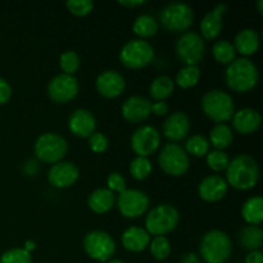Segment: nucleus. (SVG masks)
<instances>
[{"label": "nucleus", "mask_w": 263, "mask_h": 263, "mask_svg": "<svg viewBox=\"0 0 263 263\" xmlns=\"http://www.w3.org/2000/svg\"><path fill=\"white\" fill-rule=\"evenodd\" d=\"M229 184L238 190H248L256 186L259 179L257 161L249 154H239L230 161L226 168Z\"/></svg>", "instance_id": "f257e3e1"}, {"label": "nucleus", "mask_w": 263, "mask_h": 263, "mask_svg": "<svg viewBox=\"0 0 263 263\" xmlns=\"http://www.w3.org/2000/svg\"><path fill=\"white\" fill-rule=\"evenodd\" d=\"M226 82L236 92H247L258 82V69L248 58L234 59L226 69Z\"/></svg>", "instance_id": "f03ea898"}, {"label": "nucleus", "mask_w": 263, "mask_h": 263, "mask_svg": "<svg viewBox=\"0 0 263 263\" xmlns=\"http://www.w3.org/2000/svg\"><path fill=\"white\" fill-rule=\"evenodd\" d=\"M199 252L205 263H225L231 256L230 236L221 230H211L202 238Z\"/></svg>", "instance_id": "7ed1b4c3"}, {"label": "nucleus", "mask_w": 263, "mask_h": 263, "mask_svg": "<svg viewBox=\"0 0 263 263\" xmlns=\"http://www.w3.org/2000/svg\"><path fill=\"white\" fill-rule=\"evenodd\" d=\"M202 109L208 118L217 123H223L233 118L235 105L230 94L216 89L203 95Z\"/></svg>", "instance_id": "20e7f679"}, {"label": "nucleus", "mask_w": 263, "mask_h": 263, "mask_svg": "<svg viewBox=\"0 0 263 263\" xmlns=\"http://www.w3.org/2000/svg\"><path fill=\"white\" fill-rule=\"evenodd\" d=\"M180 220L179 211L171 204H159L152 208L145 218V230L149 235L163 236L177 226Z\"/></svg>", "instance_id": "39448f33"}, {"label": "nucleus", "mask_w": 263, "mask_h": 263, "mask_svg": "<svg viewBox=\"0 0 263 263\" xmlns=\"http://www.w3.org/2000/svg\"><path fill=\"white\" fill-rule=\"evenodd\" d=\"M36 157L45 163H58L68 151V144L63 136L55 133L40 135L33 146Z\"/></svg>", "instance_id": "423d86ee"}, {"label": "nucleus", "mask_w": 263, "mask_h": 263, "mask_svg": "<svg viewBox=\"0 0 263 263\" xmlns=\"http://www.w3.org/2000/svg\"><path fill=\"white\" fill-rule=\"evenodd\" d=\"M159 167L171 176H182L189 170V156L180 144L168 143L158 156Z\"/></svg>", "instance_id": "0eeeda50"}, {"label": "nucleus", "mask_w": 263, "mask_h": 263, "mask_svg": "<svg viewBox=\"0 0 263 263\" xmlns=\"http://www.w3.org/2000/svg\"><path fill=\"white\" fill-rule=\"evenodd\" d=\"M194 13L186 3L174 2L167 4L161 12V23L166 30L172 32L185 31L192 26Z\"/></svg>", "instance_id": "6e6552de"}, {"label": "nucleus", "mask_w": 263, "mask_h": 263, "mask_svg": "<svg viewBox=\"0 0 263 263\" xmlns=\"http://www.w3.org/2000/svg\"><path fill=\"white\" fill-rule=\"evenodd\" d=\"M154 58V49L148 41L135 39L130 40L122 46L120 51V59L127 68L138 69L148 66Z\"/></svg>", "instance_id": "1a4fd4ad"}, {"label": "nucleus", "mask_w": 263, "mask_h": 263, "mask_svg": "<svg viewBox=\"0 0 263 263\" xmlns=\"http://www.w3.org/2000/svg\"><path fill=\"white\" fill-rule=\"evenodd\" d=\"M84 249L90 258L99 262H107L115 254L116 243L108 233L95 230L85 235Z\"/></svg>", "instance_id": "9d476101"}, {"label": "nucleus", "mask_w": 263, "mask_h": 263, "mask_svg": "<svg viewBox=\"0 0 263 263\" xmlns=\"http://www.w3.org/2000/svg\"><path fill=\"white\" fill-rule=\"evenodd\" d=\"M205 45L202 36L193 31L182 33L176 43V54L186 66H197L203 59Z\"/></svg>", "instance_id": "9b49d317"}, {"label": "nucleus", "mask_w": 263, "mask_h": 263, "mask_svg": "<svg viewBox=\"0 0 263 263\" xmlns=\"http://www.w3.org/2000/svg\"><path fill=\"white\" fill-rule=\"evenodd\" d=\"M117 207L121 215L127 218L140 217L148 211L149 197L138 189H126L117 198Z\"/></svg>", "instance_id": "f8f14e48"}, {"label": "nucleus", "mask_w": 263, "mask_h": 263, "mask_svg": "<svg viewBox=\"0 0 263 263\" xmlns=\"http://www.w3.org/2000/svg\"><path fill=\"white\" fill-rule=\"evenodd\" d=\"M161 144L159 131L153 126H140L131 136V148L138 157H148L153 154Z\"/></svg>", "instance_id": "ddd939ff"}, {"label": "nucleus", "mask_w": 263, "mask_h": 263, "mask_svg": "<svg viewBox=\"0 0 263 263\" xmlns=\"http://www.w3.org/2000/svg\"><path fill=\"white\" fill-rule=\"evenodd\" d=\"M48 94L57 103H67L74 99L79 94V82L72 74L61 73L50 80L48 85Z\"/></svg>", "instance_id": "4468645a"}, {"label": "nucleus", "mask_w": 263, "mask_h": 263, "mask_svg": "<svg viewBox=\"0 0 263 263\" xmlns=\"http://www.w3.org/2000/svg\"><path fill=\"white\" fill-rule=\"evenodd\" d=\"M80 170L72 162H58L50 167L48 180L55 187H68L79 180Z\"/></svg>", "instance_id": "2eb2a0df"}, {"label": "nucleus", "mask_w": 263, "mask_h": 263, "mask_svg": "<svg viewBox=\"0 0 263 263\" xmlns=\"http://www.w3.org/2000/svg\"><path fill=\"white\" fill-rule=\"evenodd\" d=\"M95 86L100 95L105 98H116L121 95L125 90L126 82L122 74L113 69L102 72L97 77Z\"/></svg>", "instance_id": "dca6fc26"}, {"label": "nucleus", "mask_w": 263, "mask_h": 263, "mask_svg": "<svg viewBox=\"0 0 263 263\" xmlns=\"http://www.w3.org/2000/svg\"><path fill=\"white\" fill-rule=\"evenodd\" d=\"M190 131V120L186 113L174 112L163 122V134L167 139L176 143L186 138Z\"/></svg>", "instance_id": "f3484780"}, {"label": "nucleus", "mask_w": 263, "mask_h": 263, "mask_svg": "<svg viewBox=\"0 0 263 263\" xmlns=\"http://www.w3.org/2000/svg\"><path fill=\"white\" fill-rule=\"evenodd\" d=\"M68 127L72 134L80 138H89L95 133L97 121L91 112L84 108L73 110L68 118Z\"/></svg>", "instance_id": "a211bd4d"}, {"label": "nucleus", "mask_w": 263, "mask_h": 263, "mask_svg": "<svg viewBox=\"0 0 263 263\" xmlns=\"http://www.w3.org/2000/svg\"><path fill=\"white\" fill-rule=\"evenodd\" d=\"M228 193V182L217 175H210L200 181L198 194L205 202H218Z\"/></svg>", "instance_id": "6ab92c4d"}, {"label": "nucleus", "mask_w": 263, "mask_h": 263, "mask_svg": "<svg viewBox=\"0 0 263 263\" xmlns=\"http://www.w3.org/2000/svg\"><path fill=\"white\" fill-rule=\"evenodd\" d=\"M151 115V102L140 95H134L122 104V116L128 122L139 123Z\"/></svg>", "instance_id": "aec40b11"}, {"label": "nucleus", "mask_w": 263, "mask_h": 263, "mask_svg": "<svg viewBox=\"0 0 263 263\" xmlns=\"http://www.w3.org/2000/svg\"><path fill=\"white\" fill-rule=\"evenodd\" d=\"M226 10H228V5L217 4L203 17L200 22V31H202L203 37L215 39L220 35L222 30V15L225 14Z\"/></svg>", "instance_id": "412c9836"}, {"label": "nucleus", "mask_w": 263, "mask_h": 263, "mask_svg": "<svg viewBox=\"0 0 263 263\" xmlns=\"http://www.w3.org/2000/svg\"><path fill=\"white\" fill-rule=\"evenodd\" d=\"M261 115L252 108H243L233 116L234 128L243 135L254 133L261 126Z\"/></svg>", "instance_id": "4be33fe9"}, {"label": "nucleus", "mask_w": 263, "mask_h": 263, "mask_svg": "<svg viewBox=\"0 0 263 263\" xmlns=\"http://www.w3.org/2000/svg\"><path fill=\"white\" fill-rule=\"evenodd\" d=\"M149 243H151V235L145 229L134 226L122 234V246L125 247V249L134 253L143 252L149 246Z\"/></svg>", "instance_id": "5701e85b"}, {"label": "nucleus", "mask_w": 263, "mask_h": 263, "mask_svg": "<svg viewBox=\"0 0 263 263\" xmlns=\"http://www.w3.org/2000/svg\"><path fill=\"white\" fill-rule=\"evenodd\" d=\"M234 48L243 55H252L259 48V35L253 28L240 30L235 36Z\"/></svg>", "instance_id": "b1692460"}, {"label": "nucleus", "mask_w": 263, "mask_h": 263, "mask_svg": "<svg viewBox=\"0 0 263 263\" xmlns=\"http://www.w3.org/2000/svg\"><path fill=\"white\" fill-rule=\"evenodd\" d=\"M115 202V193L110 192L109 189H97L89 195L87 205H89V208L92 212L102 215V213H105L109 210H112Z\"/></svg>", "instance_id": "393cba45"}, {"label": "nucleus", "mask_w": 263, "mask_h": 263, "mask_svg": "<svg viewBox=\"0 0 263 263\" xmlns=\"http://www.w3.org/2000/svg\"><path fill=\"white\" fill-rule=\"evenodd\" d=\"M241 216L249 225H259L263 221V199L262 197H252L241 208Z\"/></svg>", "instance_id": "a878e982"}, {"label": "nucleus", "mask_w": 263, "mask_h": 263, "mask_svg": "<svg viewBox=\"0 0 263 263\" xmlns=\"http://www.w3.org/2000/svg\"><path fill=\"white\" fill-rule=\"evenodd\" d=\"M241 246L249 251H258L263 243V231L258 225H249L239 234Z\"/></svg>", "instance_id": "bb28decb"}, {"label": "nucleus", "mask_w": 263, "mask_h": 263, "mask_svg": "<svg viewBox=\"0 0 263 263\" xmlns=\"http://www.w3.org/2000/svg\"><path fill=\"white\" fill-rule=\"evenodd\" d=\"M174 89L175 82L172 81L171 77L162 74V76L156 77L153 80L151 87H149V92H151V97L153 99H156L157 102H162L174 92Z\"/></svg>", "instance_id": "cd10ccee"}, {"label": "nucleus", "mask_w": 263, "mask_h": 263, "mask_svg": "<svg viewBox=\"0 0 263 263\" xmlns=\"http://www.w3.org/2000/svg\"><path fill=\"white\" fill-rule=\"evenodd\" d=\"M233 140V131L225 123H217L210 133V144H212L217 151L228 148Z\"/></svg>", "instance_id": "c85d7f7f"}, {"label": "nucleus", "mask_w": 263, "mask_h": 263, "mask_svg": "<svg viewBox=\"0 0 263 263\" xmlns=\"http://www.w3.org/2000/svg\"><path fill=\"white\" fill-rule=\"evenodd\" d=\"M134 32L140 37H151L158 31V22L151 14H141L133 25Z\"/></svg>", "instance_id": "c756f323"}, {"label": "nucleus", "mask_w": 263, "mask_h": 263, "mask_svg": "<svg viewBox=\"0 0 263 263\" xmlns=\"http://www.w3.org/2000/svg\"><path fill=\"white\" fill-rule=\"evenodd\" d=\"M200 79V69L198 66H185L177 72L176 84L182 89L195 86Z\"/></svg>", "instance_id": "7c9ffc66"}, {"label": "nucleus", "mask_w": 263, "mask_h": 263, "mask_svg": "<svg viewBox=\"0 0 263 263\" xmlns=\"http://www.w3.org/2000/svg\"><path fill=\"white\" fill-rule=\"evenodd\" d=\"M212 53L218 63L230 64L235 59V48L228 40H220L215 43L212 48Z\"/></svg>", "instance_id": "2f4dec72"}, {"label": "nucleus", "mask_w": 263, "mask_h": 263, "mask_svg": "<svg viewBox=\"0 0 263 263\" xmlns=\"http://www.w3.org/2000/svg\"><path fill=\"white\" fill-rule=\"evenodd\" d=\"M210 141L202 135H192L185 144V152L195 157H203L210 152Z\"/></svg>", "instance_id": "473e14b6"}, {"label": "nucleus", "mask_w": 263, "mask_h": 263, "mask_svg": "<svg viewBox=\"0 0 263 263\" xmlns=\"http://www.w3.org/2000/svg\"><path fill=\"white\" fill-rule=\"evenodd\" d=\"M151 253L157 261H163L171 253V244L166 236H154L151 241Z\"/></svg>", "instance_id": "72a5a7b5"}, {"label": "nucleus", "mask_w": 263, "mask_h": 263, "mask_svg": "<svg viewBox=\"0 0 263 263\" xmlns=\"http://www.w3.org/2000/svg\"><path fill=\"white\" fill-rule=\"evenodd\" d=\"M152 163L148 157H136L133 159L130 164V174L134 179L144 180L151 175Z\"/></svg>", "instance_id": "f704fd0d"}, {"label": "nucleus", "mask_w": 263, "mask_h": 263, "mask_svg": "<svg viewBox=\"0 0 263 263\" xmlns=\"http://www.w3.org/2000/svg\"><path fill=\"white\" fill-rule=\"evenodd\" d=\"M229 163H230V158H229V156L223 151H217L216 149V151L208 152L207 164L213 171H223V170L228 168Z\"/></svg>", "instance_id": "c9c22d12"}, {"label": "nucleus", "mask_w": 263, "mask_h": 263, "mask_svg": "<svg viewBox=\"0 0 263 263\" xmlns=\"http://www.w3.org/2000/svg\"><path fill=\"white\" fill-rule=\"evenodd\" d=\"M59 66H61L62 71L64 73L73 76V73L80 67L79 54L73 50H67L64 53H62L61 58H59Z\"/></svg>", "instance_id": "e433bc0d"}, {"label": "nucleus", "mask_w": 263, "mask_h": 263, "mask_svg": "<svg viewBox=\"0 0 263 263\" xmlns=\"http://www.w3.org/2000/svg\"><path fill=\"white\" fill-rule=\"evenodd\" d=\"M0 263H32V257L26 249L13 248L2 254Z\"/></svg>", "instance_id": "4c0bfd02"}, {"label": "nucleus", "mask_w": 263, "mask_h": 263, "mask_svg": "<svg viewBox=\"0 0 263 263\" xmlns=\"http://www.w3.org/2000/svg\"><path fill=\"white\" fill-rule=\"evenodd\" d=\"M66 7L68 8L69 12L74 15H86L94 8V3L91 0H71L66 3Z\"/></svg>", "instance_id": "58836bf2"}, {"label": "nucleus", "mask_w": 263, "mask_h": 263, "mask_svg": "<svg viewBox=\"0 0 263 263\" xmlns=\"http://www.w3.org/2000/svg\"><path fill=\"white\" fill-rule=\"evenodd\" d=\"M89 146L95 153H103L108 149V139L104 134L94 133L89 136Z\"/></svg>", "instance_id": "ea45409f"}, {"label": "nucleus", "mask_w": 263, "mask_h": 263, "mask_svg": "<svg viewBox=\"0 0 263 263\" xmlns=\"http://www.w3.org/2000/svg\"><path fill=\"white\" fill-rule=\"evenodd\" d=\"M107 185H108V189H109L112 193L115 192L122 193L126 190L125 177H123L121 174H118V172H112V174L108 176Z\"/></svg>", "instance_id": "a19ab883"}, {"label": "nucleus", "mask_w": 263, "mask_h": 263, "mask_svg": "<svg viewBox=\"0 0 263 263\" xmlns=\"http://www.w3.org/2000/svg\"><path fill=\"white\" fill-rule=\"evenodd\" d=\"M12 97V87L8 84L7 80L0 77V104H4Z\"/></svg>", "instance_id": "79ce46f5"}, {"label": "nucleus", "mask_w": 263, "mask_h": 263, "mask_svg": "<svg viewBox=\"0 0 263 263\" xmlns=\"http://www.w3.org/2000/svg\"><path fill=\"white\" fill-rule=\"evenodd\" d=\"M168 112V105L166 102H156L153 104H151V113L156 116H164Z\"/></svg>", "instance_id": "37998d69"}, {"label": "nucleus", "mask_w": 263, "mask_h": 263, "mask_svg": "<svg viewBox=\"0 0 263 263\" xmlns=\"http://www.w3.org/2000/svg\"><path fill=\"white\" fill-rule=\"evenodd\" d=\"M246 263H263V254L261 251H252L247 256Z\"/></svg>", "instance_id": "c03bdc74"}, {"label": "nucleus", "mask_w": 263, "mask_h": 263, "mask_svg": "<svg viewBox=\"0 0 263 263\" xmlns=\"http://www.w3.org/2000/svg\"><path fill=\"white\" fill-rule=\"evenodd\" d=\"M180 263H200V257L195 253H186Z\"/></svg>", "instance_id": "a18cd8bd"}, {"label": "nucleus", "mask_w": 263, "mask_h": 263, "mask_svg": "<svg viewBox=\"0 0 263 263\" xmlns=\"http://www.w3.org/2000/svg\"><path fill=\"white\" fill-rule=\"evenodd\" d=\"M145 0H120L118 4L121 5H125V7L128 8H134V7H139V5H143L145 4Z\"/></svg>", "instance_id": "49530a36"}, {"label": "nucleus", "mask_w": 263, "mask_h": 263, "mask_svg": "<svg viewBox=\"0 0 263 263\" xmlns=\"http://www.w3.org/2000/svg\"><path fill=\"white\" fill-rule=\"evenodd\" d=\"M35 247H36V244L33 243L32 240H27L25 243V248H23V249H26L28 253H31V251H33V249H35Z\"/></svg>", "instance_id": "de8ad7c7"}, {"label": "nucleus", "mask_w": 263, "mask_h": 263, "mask_svg": "<svg viewBox=\"0 0 263 263\" xmlns=\"http://www.w3.org/2000/svg\"><path fill=\"white\" fill-rule=\"evenodd\" d=\"M257 5H258V12H259V14H263V0H258V3H257Z\"/></svg>", "instance_id": "09e8293b"}, {"label": "nucleus", "mask_w": 263, "mask_h": 263, "mask_svg": "<svg viewBox=\"0 0 263 263\" xmlns=\"http://www.w3.org/2000/svg\"><path fill=\"white\" fill-rule=\"evenodd\" d=\"M108 263H125V262L121 261V259H112V261H109Z\"/></svg>", "instance_id": "8fccbe9b"}]
</instances>
